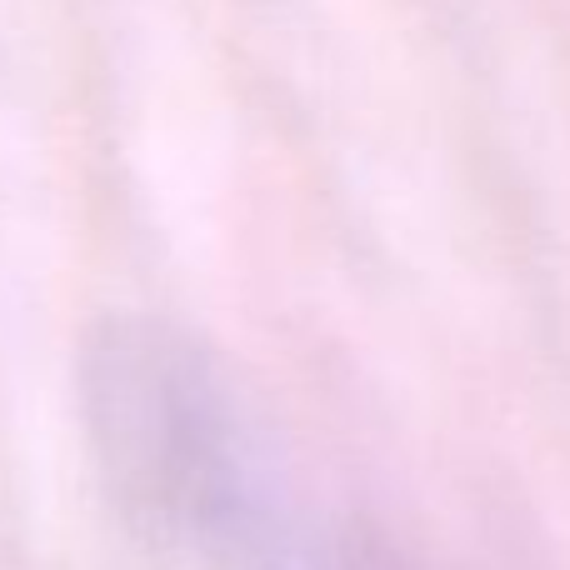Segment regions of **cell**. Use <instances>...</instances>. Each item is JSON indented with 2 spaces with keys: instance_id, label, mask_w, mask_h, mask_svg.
I'll use <instances>...</instances> for the list:
<instances>
[{
  "instance_id": "1",
  "label": "cell",
  "mask_w": 570,
  "mask_h": 570,
  "mask_svg": "<svg viewBox=\"0 0 570 570\" xmlns=\"http://www.w3.org/2000/svg\"><path fill=\"white\" fill-rule=\"evenodd\" d=\"M76 401L116 521L160 561L210 570L281 495L226 365L160 315H106L86 335Z\"/></svg>"
},
{
  "instance_id": "2",
  "label": "cell",
  "mask_w": 570,
  "mask_h": 570,
  "mask_svg": "<svg viewBox=\"0 0 570 570\" xmlns=\"http://www.w3.org/2000/svg\"><path fill=\"white\" fill-rule=\"evenodd\" d=\"M210 570H405V566L375 535L341 521H325V515L295 511L281 491Z\"/></svg>"
}]
</instances>
